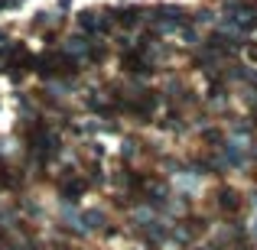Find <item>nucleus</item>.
I'll list each match as a JSON object with an SVG mask.
<instances>
[{
  "label": "nucleus",
  "instance_id": "f257e3e1",
  "mask_svg": "<svg viewBox=\"0 0 257 250\" xmlns=\"http://www.w3.org/2000/svg\"><path fill=\"white\" fill-rule=\"evenodd\" d=\"M221 198H225V208H234V205H238V195H234V192H225Z\"/></svg>",
  "mask_w": 257,
  "mask_h": 250
}]
</instances>
